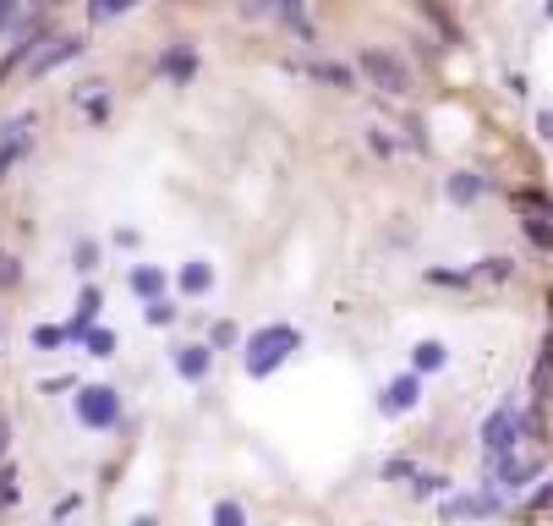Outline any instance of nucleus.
I'll return each instance as SVG.
<instances>
[{
    "label": "nucleus",
    "instance_id": "nucleus-32",
    "mask_svg": "<svg viewBox=\"0 0 553 526\" xmlns=\"http://www.w3.org/2000/svg\"><path fill=\"white\" fill-rule=\"evenodd\" d=\"M17 23V0H0V33H6Z\"/></svg>",
    "mask_w": 553,
    "mask_h": 526
},
{
    "label": "nucleus",
    "instance_id": "nucleus-26",
    "mask_svg": "<svg viewBox=\"0 0 553 526\" xmlns=\"http://www.w3.org/2000/svg\"><path fill=\"white\" fill-rule=\"evenodd\" d=\"M72 263H77L83 275H94V269H99V247H94V241H77V247H72Z\"/></svg>",
    "mask_w": 553,
    "mask_h": 526
},
{
    "label": "nucleus",
    "instance_id": "nucleus-13",
    "mask_svg": "<svg viewBox=\"0 0 553 526\" xmlns=\"http://www.w3.org/2000/svg\"><path fill=\"white\" fill-rule=\"evenodd\" d=\"M99 307H104V296H99V291L88 286V291L77 296V318H72V323H66V329H72V340H83V335H88V329H94V318H99Z\"/></svg>",
    "mask_w": 553,
    "mask_h": 526
},
{
    "label": "nucleus",
    "instance_id": "nucleus-16",
    "mask_svg": "<svg viewBox=\"0 0 553 526\" xmlns=\"http://www.w3.org/2000/svg\"><path fill=\"white\" fill-rule=\"evenodd\" d=\"M444 192L455 197V204H476V197H482V176H471V170H455V176L444 181Z\"/></svg>",
    "mask_w": 553,
    "mask_h": 526
},
{
    "label": "nucleus",
    "instance_id": "nucleus-24",
    "mask_svg": "<svg viewBox=\"0 0 553 526\" xmlns=\"http://www.w3.org/2000/svg\"><path fill=\"white\" fill-rule=\"evenodd\" d=\"M126 6H131V0H88V17H94V23H110V17H121Z\"/></svg>",
    "mask_w": 553,
    "mask_h": 526
},
{
    "label": "nucleus",
    "instance_id": "nucleus-18",
    "mask_svg": "<svg viewBox=\"0 0 553 526\" xmlns=\"http://www.w3.org/2000/svg\"><path fill=\"white\" fill-rule=\"evenodd\" d=\"M313 77L329 83V88H357V72L351 66H334V60H313Z\"/></svg>",
    "mask_w": 553,
    "mask_h": 526
},
{
    "label": "nucleus",
    "instance_id": "nucleus-33",
    "mask_svg": "<svg viewBox=\"0 0 553 526\" xmlns=\"http://www.w3.org/2000/svg\"><path fill=\"white\" fill-rule=\"evenodd\" d=\"M274 6H280V12H286V17H291L296 28H302V0H274Z\"/></svg>",
    "mask_w": 553,
    "mask_h": 526
},
{
    "label": "nucleus",
    "instance_id": "nucleus-1",
    "mask_svg": "<svg viewBox=\"0 0 553 526\" xmlns=\"http://www.w3.org/2000/svg\"><path fill=\"white\" fill-rule=\"evenodd\" d=\"M526 417L515 412V401H504L499 412H488V422H482V467H499V460L515 455V444L526 439Z\"/></svg>",
    "mask_w": 553,
    "mask_h": 526
},
{
    "label": "nucleus",
    "instance_id": "nucleus-30",
    "mask_svg": "<svg viewBox=\"0 0 553 526\" xmlns=\"http://www.w3.org/2000/svg\"><path fill=\"white\" fill-rule=\"evenodd\" d=\"M17 280H23L17 258H12V252H0V291H6V286H17Z\"/></svg>",
    "mask_w": 553,
    "mask_h": 526
},
{
    "label": "nucleus",
    "instance_id": "nucleus-9",
    "mask_svg": "<svg viewBox=\"0 0 553 526\" xmlns=\"http://www.w3.org/2000/svg\"><path fill=\"white\" fill-rule=\"evenodd\" d=\"M531 477H537V460H515V455H510V460H499V467H488V488H494V483H499V488H526Z\"/></svg>",
    "mask_w": 553,
    "mask_h": 526
},
{
    "label": "nucleus",
    "instance_id": "nucleus-20",
    "mask_svg": "<svg viewBox=\"0 0 553 526\" xmlns=\"http://www.w3.org/2000/svg\"><path fill=\"white\" fill-rule=\"evenodd\" d=\"M23 499V488H17V467L12 460H0V510H12Z\"/></svg>",
    "mask_w": 553,
    "mask_h": 526
},
{
    "label": "nucleus",
    "instance_id": "nucleus-19",
    "mask_svg": "<svg viewBox=\"0 0 553 526\" xmlns=\"http://www.w3.org/2000/svg\"><path fill=\"white\" fill-rule=\"evenodd\" d=\"M66 340H72V329H66V323H39V329H33V346H39V351H55V346H66Z\"/></svg>",
    "mask_w": 553,
    "mask_h": 526
},
{
    "label": "nucleus",
    "instance_id": "nucleus-17",
    "mask_svg": "<svg viewBox=\"0 0 553 526\" xmlns=\"http://www.w3.org/2000/svg\"><path fill=\"white\" fill-rule=\"evenodd\" d=\"M131 291H137V296H149V302H159V296H165V275L149 269V263H137V269H131Z\"/></svg>",
    "mask_w": 553,
    "mask_h": 526
},
{
    "label": "nucleus",
    "instance_id": "nucleus-15",
    "mask_svg": "<svg viewBox=\"0 0 553 526\" xmlns=\"http://www.w3.org/2000/svg\"><path fill=\"white\" fill-rule=\"evenodd\" d=\"M449 362V346L444 340H422L417 351H411V373H439Z\"/></svg>",
    "mask_w": 553,
    "mask_h": 526
},
{
    "label": "nucleus",
    "instance_id": "nucleus-27",
    "mask_svg": "<svg viewBox=\"0 0 553 526\" xmlns=\"http://www.w3.org/2000/svg\"><path fill=\"white\" fill-rule=\"evenodd\" d=\"M433 494H449V477H439V472H422V477H417V499H433Z\"/></svg>",
    "mask_w": 553,
    "mask_h": 526
},
{
    "label": "nucleus",
    "instance_id": "nucleus-10",
    "mask_svg": "<svg viewBox=\"0 0 553 526\" xmlns=\"http://www.w3.org/2000/svg\"><path fill=\"white\" fill-rule=\"evenodd\" d=\"M176 286H181V296H209L214 291V263L209 258H192L186 269L176 275Z\"/></svg>",
    "mask_w": 553,
    "mask_h": 526
},
{
    "label": "nucleus",
    "instance_id": "nucleus-28",
    "mask_svg": "<svg viewBox=\"0 0 553 526\" xmlns=\"http://www.w3.org/2000/svg\"><path fill=\"white\" fill-rule=\"evenodd\" d=\"M143 318H149L154 329H165V323H176V307H170V302L159 296V302H149V313H143Z\"/></svg>",
    "mask_w": 553,
    "mask_h": 526
},
{
    "label": "nucleus",
    "instance_id": "nucleus-34",
    "mask_svg": "<svg viewBox=\"0 0 553 526\" xmlns=\"http://www.w3.org/2000/svg\"><path fill=\"white\" fill-rule=\"evenodd\" d=\"M6 439H12V428H6V417H0V460H6Z\"/></svg>",
    "mask_w": 553,
    "mask_h": 526
},
{
    "label": "nucleus",
    "instance_id": "nucleus-25",
    "mask_svg": "<svg viewBox=\"0 0 553 526\" xmlns=\"http://www.w3.org/2000/svg\"><path fill=\"white\" fill-rule=\"evenodd\" d=\"M236 340H241V329H236L231 318H220V323L209 329V346H214V351H220V346H236Z\"/></svg>",
    "mask_w": 553,
    "mask_h": 526
},
{
    "label": "nucleus",
    "instance_id": "nucleus-37",
    "mask_svg": "<svg viewBox=\"0 0 553 526\" xmlns=\"http://www.w3.org/2000/svg\"><path fill=\"white\" fill-rule=\"evenodd\" d=\"M548 12H553V0H548Z\"/></svg>",
    "mask_w": 553,
    "mask_h": 526
},
{
    "label": "nucleus",
    "instance_id": "nucleus-21",
    "mask_svg": "<svg viewBox=\"0 0 553 526\" xmlns=\"http://www.w3.org/2000/svg\"><path fill=\"white\" fill-rule=\"evenodd\" d=\"M400 477H417V460L411 455H389L384 460V483H400Z\"/></svg>",
    "mask_w": 553,
    "mask_h": 526
},
{
    "label": "nucleus",
    "instance_id": "nucleus-6",
    "mask_svg": "<svg viewBox=\"0 0 553 526\" xmlns=\"http://www.w3.org/2000/svg\"><path fill=\"white\" fill-rule=\"evenodd\" d=\"M417 406H422V373H400V378H389L384 394H378V412H384V417L417 412Z\"/></svg>",
    "mask_w": 553,
    "mask_h": 526
},
{
    "label": "nucleus",
    "instance_id": "nucleus-22",
    "mask_svg": "<svg viewBox=\"0 0 553 526\" xmlns=\"http://www.w3.org/2000/svg\"><path fill=\"white\" fill-rule=\"evenodd\" d=\"M214 526H247V510H241L236 499H220V504H214Z\"/></svg>",
    "mask_w": 553,
    "mask_h": 526
},
{
    "label": "nucleus",
    "instance_id": "nucleus-2",
    "mask_svg": "<svg viewBox=\"0 0 553 526\" xmlns=\"http://www.w3.org/2000/svg\"><path fill=\"white\" fill-rule=\"evenodd\" d=\"M296 346H302V335H296L291 323H268V329H258V335L247 340V378H268V373L280 367Z\"/></svg>",
    "mask_w": 553,
    "mask_h": 526
},
{
    "label": "nucleus",
    "instance_id": "nucleus-3",
    "mask_svg": "<svg viewBox=\"0 0 553 526\" xmlns=\"http://www.w3.org/2000/svg\"><path fill=\"white\" fill-rule=\"evenodd\" d=\"M77 422L94 428V433L121 428V389L115 384H83L77 389Z\"/></svg>",
    "mask_w": 553,
    "mask_h": 526
},
{
    "label": "nucleus",
    "instance_id": "nucleus-23",
    "mask_svg": "<svg viewBox=\"0 0 553 526\" xmlns=\"http://www.w3.org/2000/svg\"><path fill=\"white\" fill-rule=\"evenodd\" d=\"M83 346H88V357H110L115 351V335H110V329H88Z\"/></svg>",
    "mask_w": 553,
    "mask_h": 526
},
{
    "label": "nucleus",
    "instance_id": "nucleus-36",
    "mask_svg": "<svg viewBox=\"0 0 553 526\" xmlns=\"http://www.w3.org/2000/svg\"><path fill=\"white\" fill-rule=\"evenodd\" d=\"M542 138H553V110H548V115H542Z\"/></svg>",
    "mask_w": 553,
    "mask_h": 526
},
{
    "label": "nucleus",
    "instance_id": "nucleus-5",
    "mask_svg": "<svg viewBox=\"0 0 553 526\" xmlns=\"http://www.w3.org/2000/svg\"><path fill=\"white\" fill-rule=\"evenodd\" d=\"M494 510H504V499L488 488V494H449L444 504H439V515H444V526H460V521H482V515H494Z\"/></svg>",
    "mask_w": 553,
    "mask_h": 526
},
{
    "label": "nucleus",
    "instance_id": "nucleus-31",
    "mask_svg": "<svg viewBox=\"0 0 553 526\" xmlns=\"http://www.w3.org/2000/svg\"><path fill=\"white\" fill-rule=\"evenodd\" d=\"M526 510H531V515H537V510H553V483H548V488H537V494L526 499Z\"/></svg>",
    "mask_w": 553,
    "mask_h": 526
},
{
    "label": "nucleus",
    "instance_id": "nucleus-8",
    "mask_svg": "<svg viewBox=\"0 0 553 526\" xmlns=\"http://www.w3.org/2000/svg\"><path fill=\"white\" fill-rule=\"evenodd\" d=\"M170 367L186 384H203V378H209V367H214V346H176L170 351Z\"/></svg>",
    "mask_w": 553,
    "mask_h": 526
},
{
    "label": "nucleus",
    "instance_id": "nucleus-12",
    "mask_svg": "<svg viewBox=\"0 0 553 526\" xmlns=\"http://www.w3.org/2000/svg\"><path fill=\"white\" fill-rule=\"evenodd\" d=\"M510 275H515V258H504V252L499 258H476V269H471L476 286H504Z\"/></svg>",
    "mask_w": 553,
    "mask_h": 526
},
{
    "label": "nucleus",
    "instance_id": "nucleus-4",
    "mask_svg": "<svg viewBox=\"0 0 553 526\" xmlns=\"http://www.w3.org/2000/svg\"><path fill=\"white\" fill-rule=\"evenodd\" d=\"M357 72H362V77H367V83H373L378 94H394V99H400V94L411 88V72H405V60H400L394 50H378V44L357 55Z\"/></svg>",
    "mask_w": 553,
    "mask_h": 526
},
{
    "label": "nucleus",
    "instance_id": "nucleus-11",
    "mask_svg": "<svg viewBox=\"0 0 553 526\" xmlns=\"http://www.w3.org/2000/svg\"><path fill=\"white\" fill-rule=\"evenodd\" d=\"M197 72V55L186 50V44H170L165 55H159V77H170V83H186Z\"/></svg>",
    "mask_w": 553,
    "mask_h": 526
},
{
    "label": "nucleus",
    "instance_id": "nucleus-35",
    "mask_svg": "<svg viewBox=\"0 0 553 526\" xmlns=\"http://www.w3.org/2000/svg\"><path fill=\"white\" fill-rule=\"evenodd\" d=\"M131 526H159V515H131Z\"/></svg>",
    "mask_w": 553,
    "mask_h": 526
},
{
    "label": "nucleus",
    "instance_id": "nucleus-14",
    "mask_svg": "<svg viewBox=\"0 0 553 526\" xmlns=\"http://www.w3.org/2000/svg\"><path fill=\"white\" fill-rule=\"evenodd\" d=\"M77 50H83L77 39H55V44H50L44 55H33V66H28V72H33V77H44V72H55V66H60V60H72Z\"/></svg>",
    "mask_w": 553,
    "mask_h": 526
},
{
    "label": "nucleus",
    "instance_id": "nucleus-29",
    "mask_svg": "<svg viewBox=\"0 0 553 526\" xmlns=\"http://www.w3.org/2000/svg\"><path fill=\"white\" fill-rule=\"evenodd\" d=\"M526 236H531V241H537V247H542V252H548V247H553V225H548V220H537V214H531V220H526Z\"/></svg>",
    "mask_w": 553,
    "mask_h": 526
},
{
    "label": "nucleus",
    "instance_id": "nucleus-7",
    "mask_svg": "<svg viewBox=\"0 0 553 526\" xmlns=\"http://www.w3.org/2000/svg\"><path fill=\"white\" fill-rule=\"evenodd\" d=\"M28 126H33L28 115H17V121L0 126V176H12V165L33 149V132H28Z\"/></svg>",
    "mask_w": 553,
    "mask_h": 526
}]
</instances>
